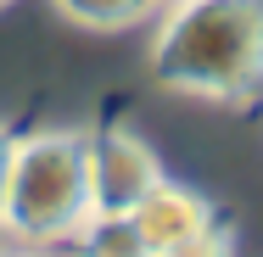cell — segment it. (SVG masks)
Wrapping results in <instances>:
<instances>
[{"instance_id": "277c9868", "label": "cell", "mask_w": 263, "mask_h": 257, "mask_svg": "<svg viewBox=\"0 0 263 257\" xmlns=\"http://www.w3.org/2000/svg\"><path fill=\"white\" fill-rule=\"evenodd\" d=\"M129 218H135L140 241L157 257V252H168V246H179V241H191L196 229H208L213 207H208V196H196V190H185V185H174V179L162 173L157 185L129 207Z\"/></svg>"}, {"instance_id": "ba28073f", "label": "cell", "mask_w": 263, "mask_h": 257, "mask_svg": "<svg viewBox=\"0 0 263 257\" xmlns=\"http://www.w3.org/2000/svg\"><path fill=\"white\" fill-rule=\"evenodd\" d=\"M11 146H17V134L0 129V196H6V173H11Z\"/></svg>"}, {"instance_id": "6da1fadb", "label": "cell", "mask_w": 263, "mask_h": 257, "mask_svg": "<svg viewBox=\"0 0 263 257\" xmlns=\"http://www.w3.org/2000/svg\"><path fill=\"white\" fill-rule=\"evenodd\" d=\"M152 78L202 101L252 95L263 84V0H174L152 39Z\"/></svg>"}, {"instance_id": "7a4b0ae2", "label": "cell", "mask_w": 263, "mask_h": 257, "mask_svg": "<svg viewBox=\"0 0 263 257\" xmlns=\"http://www.w3.org/2000/svg\"><path fill=\"white\" fill-rule=\"evenodd\" d=\"M90 218V134L40 129L11 146V173L0 196V235L23 246L73 241Z\"/></svg>"}, {"instance_id": "3957f363", "label": "cell", "mask_w": 263, "mask_h": 257, "mask_svg": "<svg viewBox=\"0 0 263 257\" xmlns=\"http://www.w3.org/2000/svg\"><path fill=\"white\" fill-rule=\"evenodd\" d=\"M157 179L162 162L135 129L90 134V212H129Z\"/></svg>"}, {"instance_id": "5b68a950", "label": "cell", "mask_w": 263, "mask_h": 257, "mask_svg": "<svg viewBox=\"0 0 263 257\" xmlns=\"http://www.w3.org/2000/svg\"><path fill=\"white\" fill-rule=\"evenodd\" d=\"M73 252L79 257H152V246L140 241L129 212H90L73 229Z\"/></svg>"}, {"instance_id": "9c48e42d", "label": "cell", "mask_w": 263, "mask_h": 257, "mask_svg": "<svg viewBox=\"0 0 263 257\" xmlns=\"http://www.w3.org/2000/svg\"><path fill=\"white\" fill-rule=\"evenodd\" d=\"M11 257H45V252H40V246H28V252H11Z\"/></svg>"}, {"instance_id": "52a82bcc", "label": "cell", "mask_w": 263, "mask_h": 257, "mask_svg": "<svg viewBox=\"0 0 263 257\" xmlns=\"http://www.w3.org/2000/svg\"><path fill=\"white\" fill-rule=\"evenodd\" d=\"M157 257H235V235L213 218L208 229H196L191 241H179V246H168V252H157Z\"/></svg>"}, {"instance_id": "8992f818", "label": "cell", "mask_w": 263, "mask_h": 257, "mask_svg": "<svg viewBox=\"0 0 263 257\" xmlns=\"http://www.w3.org/2000/svg\"><path fill=\"white\" fill-rule=\"evenodd\" d=\"M56 11L79 28H96V34H118V28H135L140 17L157 11V0H56Z\"/></svg>"}, {"instance_id": "30bf717a", "label": "cell", "mask_w": 263, "mask_h": 257, "mask_svg": "<svg viewBox=\"0 0 263 257\" xmlns=\"http://www.w3.org/2000/svg\"><path fill=\"white\" fill-rule=\"evenodd\" d=\"M0 6H6V0H0Z\"/></svg>"}]
</instances>
